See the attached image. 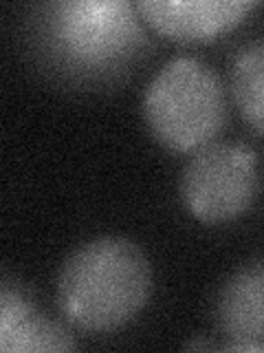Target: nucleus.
Masks as SVG:
<instances>
[{"instance_id":"1","label":"nucleus","mask_w":264,"mask_h":353,"mask_svg":"<svg viewBox=\"0 0 264 353\" xmlns=\"http://www.w3.org/2000/svg\"><path fill=\"white\" fill-rule=\"evenodd\" d=\"M152 294L146 252L124 236H99L73 250L58 274V307L88 334L128 325Z\"/></svg>"},{"instance_id":"2","label":"nucleus","mask_w":264,"mask_h":353,"mask_svg":"<svg viewBox=\"0 0 264 353\" xmlns=\"http://www.w3.org/2000/svg\"><path fill=\"white\" fill-rule=\"evenodd\" d=\"M146 124L172 152L209 146L227 124V93L207 62L181 55L154 73L143 93Z\"/></svg>"},{"instance_id":"3","label":"nucleus","mask_w":264,"mask_h":353,"mask_svg":"<svg viewBox=\"0 0 264 353\" xmlns=\"http://www.w3.org/2000/svg\"><path fill=\"white\" fill-rule=\"evenodd\" d=\"M49 9L55 49L80 69L117 66L146 40L137 3L64 0Z\"/></svg>"},{"instance_id":"4","label":"nucleus","mask_w":264,"mask_h":353,"mask_svg":"<svg viewBox=\"0 0 264 353\" xmlns=\"http://www.w3.org/2000/svg\"><path fill=\"white\" fill-rule=\"evenodd\" d=\"M260 190L258 154L249 143H209L194 152L181 176V199L194 219L225 223L242 216Z\"/></svg>"},{"instance_id":"5","label":"nucleus","mask_w":264,"mask_h":353,"mask_svg":"<svg viewBox=\"0 0 264 353\" xmlns=\"http://www.w3.org/2000/svg\"><path fill=\"white\" fill-rule=\"evenodd\" d=\"M256 7L253 0H139L141 18L176 42H205L229 31Z\"/></svg>"},{"instance_id":"6","label":"nucleus","mask_w":264,"mask_h":353,"mask_svg":"<svg viewBox=\"0 0 264 353\" xmlns=\"http://www.w3.org/2000/svg\"><path fill=\"white\" fill-rule=\"evenodd\" d=\"M73 336L60 323L42 314L18 287L3 283L0 294V351L5 353H40L73 351Z\"/></svg>"},{"instance_id":"7","label":"nucleus","mask_w":264,"mask_h":353,"mask_svg":"<svg viewBox=\"0 0 264 353\" xmlns=\"http://www.w3.org/2000/svg\"><path fill=\"white\" fill-rule=\"evenodd\" d=\"M216 316L229 340L264 342V263L242 265L218 294Z\"/></svg>"},{"instance_id":"8","label":"nucleus","mask_w":264,"mask_h":353,"mask_svg":"<svg viewBox=\"0 0 264 353\" xmlns=\"http://www.w3.org/2000/svg\"><path fill=\"white\" fill-rule=\"evenodd\" d=\"M231 97L251 130L264 137V40L240 47L229 71Z\"/></svg>"},{"instance_id":"9","label":"nucleus","mask_w":264,"mask_h":353,"mask_svg":"<svg viewBox=\"0 0 264 353\" xmlns=\"http://www.w3.org/2000/svg\"><path fill=\"white\" fill-rule=\"evenodd\" d=\"M220 349H223V351H264V342H258V340H229Z\"/></svg>"}]
</instances>
